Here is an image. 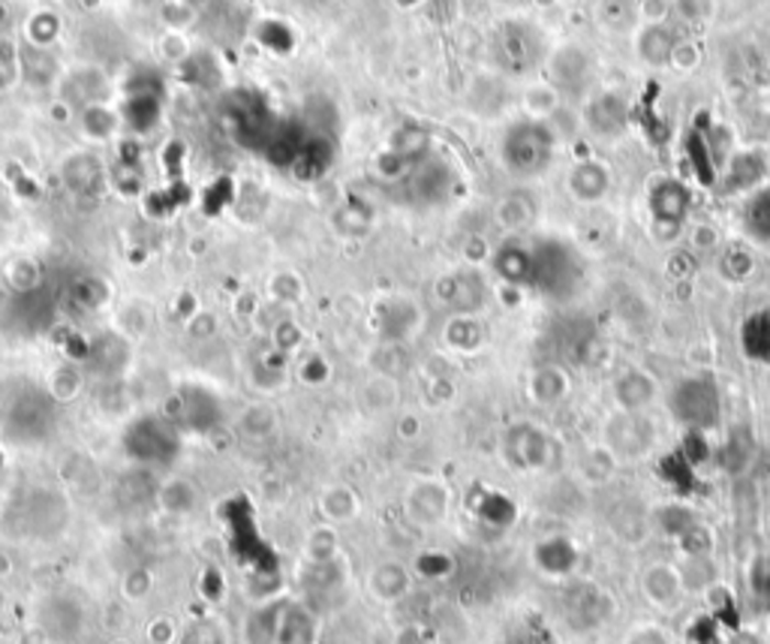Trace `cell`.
Returning <instances> with one entry per match:
<instances>
[{"mask_svg": "<svg viewBox=\"0 0 770 644\" xmlns=\"http://www.w3.org/2000/svg\"><path fill=\"white\" fill-rule=\"evenodd\" d=\"M524 286L544 295H569L581 281V265H578L575 250L557 241V238H539V241H524Z\"/></svg>", "mask_w": 770, "mask_h": 644, "instance_id": "obj_1", "label": "cell"}, {"mask_svg": "<svg viewBox=\"0 0 770 644\" xmlns=\"http://www.w3.org/2000/svg\"><path fill=\"white\" fill-rule=\"evenodd\" d=\"M669 413L686 430H714L723 418V392L714 376L695 373L671 385Z\"/></svg>", "mask_w": 770, "mask_h": 644, "instance_id": "obj_2", "label": "cell"}, {"mask_svg": "<svg viewBox=\"0 0 770 644\" xmlns=\"http://www.w3.org/2000/svg\"><path fill=\"white\" fill-rule=\"evenodd\" d=\"M557 151L554 130L542 121H518L509 127L503 139V160L512 175L518 178H536L542 175Z\"/></svg>", "mask_w": 770, "mask_h": 644, "instance_id": "obj_3", "label": "cell"}, {"mask_svg": "<svg viewBox=\"0 0 770 644\" xmlns=\"http://www.w3.org/2000/svg\"><path fill=\"white\" fill-rule=\"evenodd\" d=\"M638 593L645 599L647 605L659 614H671L683 605V599L690 593L686 588V578H683V569L678 564H666V560H657V564H647L638 576Z\"/></svg>", "mask_w": 770, "mask_h": 644, "instance_id": "obj_4", "label": "cell"}, {"mask_svg": "<svg viewBox=\"0 0 770 644\" xmlns=\"http://www.w3.org/2000/svg\"><path fill=\"white\" fill-rule=\"evenodd\" d=\"M617 611L612 590H605L602 585L593 581H572L566 590V621L575 630H593L608 623Z\"/></svg>", "mask_w": 770, "mask_h": 644, "instance_id": "obj_5", "label": "cell"}, {"mask_svg": "<svg viewBox=\"0 0 770 644\" xmlns=\"http://www.w3.org/2000/svg\"><path fill=\"white\" fill-rule=\"evenodd\" d=\"M692 196L690 187L678 178H659L647 190V211L653 217V223L662 229L683 227V220L690 215Z\"/></svg>", "mask_w": 770, "mask_h": 644, "instance_id": "obj_6", "label": "cell"}, {"mask_svg": "<svg viewBox=\"0 0 770 644\" xmlns=\"http://www.w3.org/2000/svg\"><path fill=\"white\" fill-rule=\"evenodd\" d=\"M653 422H647L645 413H617L608 422V449L620 458H641L653 446Z\"/></svg>", "mask_w": 770, "mask_h": 644, "instance_id": "obj_7", "label": "cell"}, {"mask_svg": "<svg viewBox=\"0 0 770 644\" xmlns=\"http://www.w3.org/2000/svg\"><path fill=\"white\" fill-rule=\"evenodd\" d=\"M506 449H509V458L515 461V467H521V470H544L551 463V458H554V440L542 428H536V425L512 428Z\"/></svg>", "mask_w": 770, "mask_h": 644, "instance_id": "obj_8", "label": "cell"}, {"mask_svg": "<svg viewBox=\"0 0 770 644\" xmlns=\"http://www.w3.org/2000/svg\"><path fill=\"white\" fill-rule=\"evenodd\" d=\"M683 148H686V160H690L692 175H695V178H698L704 187H714V184L719 182L723 157H719V154H714L716 148H714V142H711V130L704 127V114H702V121L695 118V124L690 127V133H686V142H683Z\"/></svg>", "mask_w": 770, "mask_h": 644, "instance_id": "obj_9", "label": "cell"}, {"mask_svg": "<svg viewBox=\"0 0 770 644\" xmlns=\"http://www.w3.org/2000/svg\"><path fill=\"white\" fill-rule=\"evenodd\" d=\"M659 395L657 380L641 368H629L614 380V401L624 413H645Z\"/></svg>", "mask_w": 770, "mask_h": 644, "instance_id": "obj_10", "label": "cell"}, {"mask_svg": "<svg viewBox=\"0 0 770 644\" xmlns=\"http://www.w3.org/2000/svg\"><path fill=\"white\" fill-rule=\"evenodd\" d=\"M413 590V572L407 566L397 564V560H383V564L371 566L367 572V593L383 602V605H392V602H400Z\"/></svg>", "mask_w": 770, "mask_h": 644, "instance_id": "obj_11", "label": "cell"}, {"mask_svg": "<svg viewBox=\"0 0 770 644\" xmlns=\"http://www.w3.org/2000/svg\"><path fill=\"white\" fill-rule=\"evenodd\" d=\"M578 564H581V552L566 536H551V539L536 545V566L542 569L544 576L572 578Z\"/></svg>", "mask_w": 770, "mask_h": 644, "instance_id": "obj_12", "label": "cell"}, {"mask_svg": "<svg viewBox=\"0 0 770 644\" xmlns=\"http://www.w3.org/2000/svg\"><path fill=\"white\" fill-rule=\"evenodd\" d=\"M629 121V109H626L624 97L617 94H600L596 100H590L587 106V127L596 137H620Z\"/></svg>", "mask_w": 770, "mask_h": 644, "instance_id": "obj_13", "label": "cell"}, {"mask_svg": "<svg viewBox=\"0 0 770 644\" xmlns=\"http://www.w3.org/2000/svg\"><path fill=\"white\" fill-rule=\"evenodd\" d=\"M407 512L419 527H433V524H440L449 515V491L442 485H433V482L416 488L409 494Z\"/></svg>", "mask_w": 770, "mask_h": 644, "instance_id": "obj_14", "label": "cell"}, {"mask_svg": "<svg viewBox=\"0 0 770 644\" xmlns=\"http://www.w3.org/2000/svg\"><path fill=\"white\" fill-rule=\"evenodd\" d=\"M740 350L749 362L770 364V307L752 310L740 326Z\"/></svg>", "mask_w": 770, "mask_h": 644, "instance_id": "obj_15", "label": "cell"}, {"mask_svg": "<svg viewBox=\"0 0 770 644\" xmlns=\"http://www.w3.org/2000/svg\"><path fill=\"white\" fill-rule=\"evenodd\" d=\"M768 172V160L761 157L759 151H744L737 157L728 160L723 175V190L725 193H740V190H752L756 184L765 178Z\"/></svg>", "mask_w": 770, "mask_h": 644, "instance_id": "obj_16", "label": "cell"}, {"mask_svg": "<svg viewBox=\"0 0 770 644\" xmlns=\"http://www.w3.org/2000/svg\"><path fill=\"white\" fill-rule=\"evenodd\" d=\"M314 635H317V618L305 605H280L274 644H310Z\"/></svg>", "mask_w": 770, "mask_h": 644, "instance_id": "obj_17", "label": "cell"}, {"mask_svg": "<svg viewBox=\"0 0 770 644\" xmlns=\"http://www.w3.org/2000/svg\"><path fill=\"white\" fill-rule=\"evenodd\" d=\"M530 395L536 404L542 407H554L563 397L569 395V376L563 368L557 364H544V368H536L530 376Z\"/></svg>", "mask_w": 770, "mask_h": 644, "instance_id": "obj_18", "label": "cell"}, {"mask_svg": "<svg viewBox=\"0 0 770 644\" xmlns=\"http://www.w3.org/2000/svg\"><path fill=\"white\" fill-rule=\"evenodd\" d=\"M608 187H612V178H608V170L600 163H581L569 175V190L581 203H600Z\"/></svg>", "mask_w": 770, "mask_h": 644, "instance_id": "obj_19", "label": "cell"}, {"mask_svg": "<svg viewBox=\"0 0 770 644\" xmlns=\"http://www.w3.org/2000/svg\"><path fill=\"white\" fill-rule=\"evenodd\" d=\"M704 599H707V614L723 623L725 633H732V630L740 626V605H737L735 590L728 588V585L711 581V585L704 588Z\"/></svg>", "mask_w": 770, "mask_h": 644, "instance_id": "obj_20", "label": "cell"}, {"mask_svg": "<svg viewBox=\"0 0 770 644\" xmlns=\"http://www.w3.org/2000/svg\"><path fill=\"white\" fill-rule=\"evenodd\" d=\"M744 229L752 241L770 244V187L752 193L744 205Z\"/></svg>", "mask_w": 770, "mask_h": 644, "instance_id": "obj_21", "label": "cell"}, {"mask_svg": "<svg viewBox=\"0 0 770 644\" xmlns=\"http://www.w3.org/2000/svg\"><path fill=\"white\" fill-rule=\"evenodd\" d=\"M657 524L662 527V531L669 533L674 543H680V539H686L695 527H702V521H698V515L692 512L690 506H683V503H671V506L659 509L657 512Z\"/></svg>", "mask_w": 770, "mask_h": 644, "instance_id": "obj_22", "label": "cell"}, {"mask_svg": "<svg viewBox=\"0 0 770 644\" xmlns=\"http://www.w3.org/2000/svg\"><path fill=\"white\" fill-rule=\"evenodd\" d=\"M319 509H322V515H326L331 524H343V521L359 515V498H355L352 488H329V491L322 494Z\"/></svg>", "mask_w": 770, "mask_h": 644, "instance_id": "obj_23", "label": "cell"}, {"mask_svg": "<svg viewBox=\"0 0 770 644\" xmlns=\"http://www.w3.org/2000/svg\"><path fill=\"white\" fill-rule=\"evenodd\" d=\"M638 52L645 57L647 64H666L671 55H674V36L662 28V24H653L647 28L641 40H638Z\"/></svg>", "mask_w": 770, "mask_h": 644, "instance_id": "obj_24", "label": "cell"}, {"mask_svg": "<svg viewBox=\"0 0 770 644\" xmlns=\"http://www.w3.org/2000/svg\"><path fill=\"white\" fill-rule=\"evenodd\" d=\"M178 644H229V633L223 621L217 618H202V621L190 623L187 630H182Z\"/></svg>", "mask_w": 770, "mask_h": 644, "instance_id": "obj_25", "label": "cell"}, {"mask_svg": "<svg viewBox=\"0 0 770 644\" xmlns=\"http://www.w3.org/2000/svg\"><path fill=\"white\" fill-rule=\"evenodd\" d=\"M620 644H678L674 633L659 621H635L624 633Z\"/></svg>", "mask_w": 770, "mask_h": 644, "instance_id": "obj_26", "label": "cell"}, {"mask_svg": "<svg viewBox=\"0 0 770 644\" xmlns=\"http://www.w3.org/2000/svg\"><path fill=\"white\" fill-rule=\"evenodd\" d=\"M749 597L759 599L770 609V554H756L747 566Z\"/></svg>", "mask_w": 770, "mask_h": 644, "instance_id": "obj_27", "label": "cell"}, {"mask_svg": "<svg viewBox=\"0 0 770 644\" xmlns=\"http://www.w3.org/2000/svg\"><path fill=\"white\" fill-rule=\"evenodd\" d=\"M662 476L671 488H678L680 494H690L692 485H695V463H690L680 452H671L666 461H662Z\"/></svg>", "mask_w": 770, "mask_h": 644, "instance_id": "obj_28", "label": "cell"}, {"mask_svg": "<svg viewBox=\"0 0 770 644\" xmlns=\"http://www.w3.org/2000/svg\"><path fill=\"white\" fill-rule=\"evenodd\" d=\"M154 588H157V578H154V572L145 569V566L130 569L124 576V581H121V593H124L127 602H145V599L154 593Z\"/></svg>", "mask_w": 770, "mask_h": 644, "instance_id": "obj_29", "label": "cell"}, {"mask_svg": "<svg viewBox=\"0 0 770 644\" xmlns=\"http://www.w3.org/2000/svg\"><path fill=\"white\" fill-rule=\"evenodd\" d=\"M334 552H338V536H334L331 527H319L317 533L307 536L305 554L310 564H326Z\"/></svg>", "mask_w": 770, "mask_h": 644, "instance_id": "obj_30", "label": "cell"}, {"mask_svg": "<svg viewBox=\"0 0 770 644\" xmlns=\"http://www.w3.org/2000/svg\"><path fill=\"white\" fill-rule=\"evenodd\" d=\"M690 642L692 644H723L725 642V626L711 614H702L695 618L690 626Z\"/></svg>", "mask_w": 770, "mask_h": 644, "instance_id": "obj_31", "label": "cell"}, {"mask_svg": "<svg viewBox=\"0 0 770 644\" xmlns=\"http://www.w3.org/2000/svg\"><path fill=\"white\" fill-rule=\"evenodd\" d=\"M147 642L151 644H178V638H182V630H178V623L172 621V618H154V621L147 623Z\"/></svg>", "mask_w": 770, "mask_h": 644, "instance_id": "obj_32", "label": "cell"}, {"mask_svg": "<svg viewBox=\"0 0 770 644\" xmlns=\"http://www.w3.org/2000/svg\"><path fill=\"white\" fill-rule=\"evenodd\" d=\"M723 644H768V642H765V635L756 633V630L737 626V630H732V633H725Z\"/></svg>", "mask_w": 770, "mask_h": 644, "instance_id": "obj_33", "label": "cell"}, {"mask_svg": "<svg viewBox=\"0 0 770 644\" xmlns=\"http://www.w3.org/2000/svg\"><path fill=\"white\" fill-rule=\"evenodd\" d=\"M395 644H425V642H421L419 630H404V633L395 638Z\"/></svg>", "mask_w": 770, "mask_h": 644, "instance_id": "obj_34", "label": "cell"}, {"mask_svg": "<svg viewBox=\"0 0 770 644\" xmlns=\"http://www.w3.org/2000/svg\"><path fill=\"white\" fill-rule=\"evenodd\" d=\"M12 576V560L7 557V554L0 552V578H10Z\"/></svg>", "mask_w": 770, "mask_h": 644, "instance_id": "obj_35", "label": "cell"}, {"mask_svg": "<svg viewBox=\"0 0 770 644\" xmlns=\"http://www.w3.org/2000/svg\"><path fill=\"white\" fill-rule=\"evenodd\" d=\"M106 644H133V642H130L127 635H114V638H109V642H106Z\"/></svg>", "mask_w": 770, "mask_h": 644, "instance_id": "obj_36", "label": "cell"}, {"mask_svg": "<svg viewBox=\"0 0 770 644\" xmlns=\"http://www.w3.org/2000/svg\"><path fill=\"white\" fill-rule=\"evenodd\" d=\"M765 630H768V638H770V611H768V626H765Z\"/></svg>", "mask_w": 770, "mask_h": 644, "instance_id": "obj_37", "label": "cell"}]
</instances>
